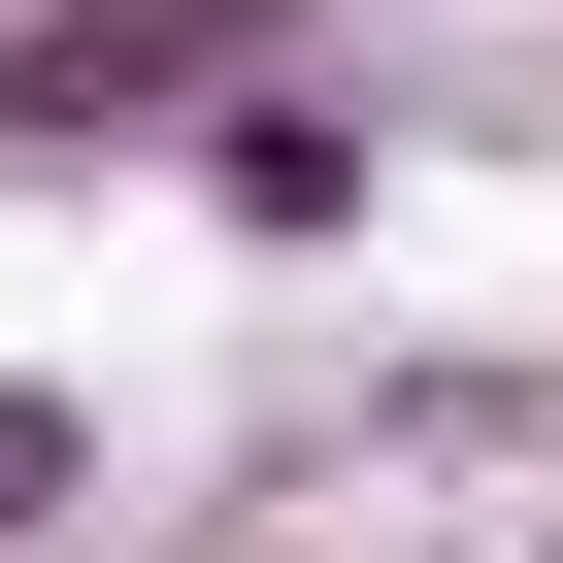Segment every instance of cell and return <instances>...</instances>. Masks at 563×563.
<instances>
[{"label":"cell","mask_w":563,"mask_h":563,"mask_svg":"<svg viewBox=\"0 0 563 563\" xmlns=\"http://www.w3.org/2000/svg\"><path fill=\"white\" fill-rule=\"evenodd\" d=\"M265 67H299V0H0V166H199Z\"/></svg>","instance_id":"1"},{"label":"cell","mask_w":563,"mask_h":563,"mask_svg":"<svg viewBox=\"0 0 563 563\" xmlns=\"http://www.w3.org/2000/svg\"><path fill=\"white\" fill-rule=\"evenodd\" d=\"M199 232H265V265H332V232H365V100H332V67H265V100L199 133Z\"/></svg>","instance_id":"2"},{"label":"cell","mask_w":563,"mask_h":563,"mask_svg":"<svg viewBox=\"0 0 563 563\" xmlns=\"http://www.w3.org/2000/svg\"><path fill=\"white\" fill-rule=\"evenodd\" d=\"M100 497V398H34V365H0V530H67Z\"/></svg>","instance_id":"3"}]
</instances>
